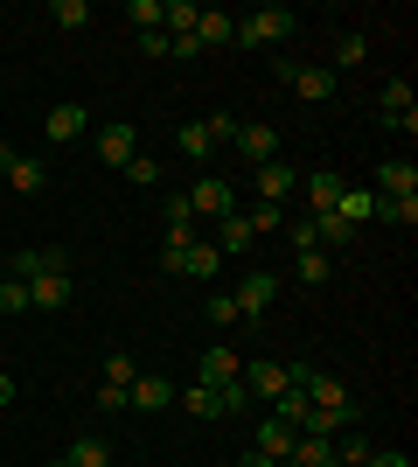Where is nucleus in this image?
Segmentation results:
<instances>
[{
	"instance_id": "f257e3e1",
	"label": "nucleus",
	"mask_w": 418,
	"mask_h": 467,
	"mask_svg": "<svg viewBox=\"0 0 418 467\" xmlns=\"http://www.w3.org/2000/svg\"><path fill=\"white\" fill-rule=\"evenodd\" d=\"M160 273H175V279H209L223 273V252L217 244H202V237H168V252H160Z\"/></svg>"
},
{
	"instance_id": "f03ea898",
	"label": "nucleus",
	"mask_w": 418,
	"mask_h": 467,
	"mask_svg": "<svg viewBox=\"0 0 418 467\" xmlns=\"http://www.w3.org/2000/svg\"><path fill=\"white\" fill-rule=\"evenodd\" d=\"M300 21L293 7H251V15L238 21V36H230V49H279V42L293 36Z\"/></svg>"
},
{
	"instance_id": "7ed1b4c3",
	"label": "nucleus",
	"mask_w": 418,
	"mask_h": 467,
	"mask_svg": "<svg viewBox=\"0 0 418 467\" xmlns=\"http://www.w3.org/2000/svg\"><path fill=\"white\" fill-rule=\"evenodd\" d=\"M279 78H286L293 98H307V105H328V98L342 91V78L328 70V63H293V57H286V63H279Z\"/></svg>"
},
{
	"instance_id": "20e7f679",
	"label": "nucleus",
	"mask_w": 418,
	"mask_h": 467,
	"mask_svg": "<svg viewBox=\"0 0 418 467\" xmlns=\"http://www.w3.org/2000/svg\"><path fill=\"white\" fill-rule=\"evenodd\" d=\"M238 384L251 390V405H279V398L293 390V370H286V363H272V356H259V363H244Z\"/></svg>"
},
{
	"instance_id": "39448f33",
	"label": "nucleus",
	"mask_w": 418,
	"mask_h": 467,
	"mask_svg": "<svg viewBox=\"0 0 418 467\" xmlns=\"http://www.w3.org/2000/svg\"><path fill=\"white\" fill-rule=\"evenodd\" d=\"M300 398H307L314 411H335V419H349V426H356V405H349V384H342V377H328V370H307Z\"/></svg>"
},
{
	"instance_id": "423d86ee",
	"label": "nucleus",
	"mask_w": 418,
	"mask_h": 467,
	"mask_svg": "<svg viewBox=\"0 0 418 467\" xmlns=\"http://www.w3.org/2000/svg\"><path fill=\"white\" fill-rule=\"evenodd\" d=\"M84 133H91V112H84L77 98H63V105L42 112V140H49V147H70V140H84Z\"/></svg>"
},
{
	"instance_id": "0eeeda50",
	"label": "nucleus",
	"mask_w": 418,
	"mask_h": 467,
	"mask_svg": "<svg viewBox=\"0 0 418 467\" xmlns=\"http://www.w3.org/2000/svg\"><path fill=\"white\" fill-rule=\"evenodd\" d=\"M189 210H196V216H217V223H223V216L238 210V182H230V175H202L196 189H189Z\"/></svg>"
},
{
	"instance_id": "6e6552de",
	"label": "nucleus",
	"mask_w": 418,
	"mask_h": 467,
	"mask_svg": "<svg viewBox=\"0 0 418 467\" xmlns=\"http://www.w3.org/2000/svg\"><path fill=\"white\" fill-rule=\"evenodd\" d=\"M377 119H383V126H398V133H418V98H412L404 78H391L377 91Z\"/></svg>"
},
{
	"instance_id": "1a4fd4ad",
	"label": "nucleus",
	"mask_w": 418,
	"mask_h": 467,
	"mask_svg": "<svg viewBox=\"0 0 418 467\" xmlns=\"http://www.w3.org/2000/svg\"><path fill=\"white\" fill-rule=\"evenodd\" d=\"M63 265H70V252H56V244H21V252L7 258V279H21V286H28V279L63 273Z\"/></svg>"
},
{
	"instance_id": "9d476101",
	"label": "nucleus",
	"mask_w": 418,
	"mask_h": 467,
	"mask_svg": "<svg viewBox=\"0 0 418 467\" xmlns=\"http://www.w3.org/2000/svg\"><path fill=\"white\" fill-rule=\"evenodd\" d=\"M0 175L15 182V195H42V189H49V168H42L36 154H15L7 140H0Z\"/></svg>"
},
{
	"instance_id": "9b49d317",
	"label": "nucleus",
	"mask_w": 418,
	"mask_h": 467,
	"mask_svg": "<svg viewBox=\"0 0 418 467\" xmlns=\"http://www.w3.org/2000/svg\"><path fill=\"white\" fill-rule=\"evenodd\" d=\"M238 377H244V363H238V349H230V342H209V349L196 356V384L223 390V384H238Z\"/></svg>"
},
{
	"instance_id": "f8f14e48",
	"label": "nucleus",
	"mask_w": 418,
	"mask_h": 467,
	"mask_svg": "<svg viewBox=\"0 0 418 467\" xmlns=\"http://www.w3.org/2000/svg\"><path fill=\"white\" fill-rule=\"evenodd\" d=\"M230 300H238V321H259V314L279 300V273H244Z\"/></svg>"
},
{
	"instance_id": "ddd939ff",
	"label": "nucleus",
	"mask_w": 418,
	"mask_h": 467,
	"mask_svg": "<svg viewBox=\"0 0 418 467\" xmlns=\"http://www.w3.org/2000/svg\"><path fill=\"white\" fill-rule=\"evenodd\" d=\"M126 405H133V411H168V405H175V377L139 370V377H133V390H126Z\"/></svg>"
},
{
	"instance_id": "4468645a",
	"label": "nucleus",
	"mask_w": 418,
	"mask_h": 467,
	"mask_svg": "<svg viewBox=\"0 0 418 467\" xmlns=\"http://www.w3.org/2000/svg\"><path fill=\"white\" fill-rule=\"evenodd\" d=\"M251 189H259V202H279V210H286V195H293V161H265V168H251Z\"/></svg>"
},
{
	"instance_id": "2eb2a0df",
	"label": "nucleus",
	"mask_w": 418,
	"mask_h": 467,
	"mask_svg": "<svg viewBox=\"0 0 418 467\" xmlns=\"http://www.w3.org/2000/svg\"><path fill=\"white\" fill-rule=\"evenodd\" d=\"M28 307H36V314H56V307H70V265H63V273H42V279H28Z\"/></svg>"
},
{
	"instance_id": "dca6fc26",
	"label": "nucleus",
	"mask_w": 418,
	"mask_h": 467,
	"mask_svg": "<svg viewBox=\"0 0 418 467\" xmlns=\"http://www.w3.org/2000/svg\"><path fill=\"white\" fill-rule=\"evenodd\" d=\"M133 154H139V133L126 126V119H119V126H98V161H105V168H126Z\"/></svg>"
},
{
	"instance_id": "f3484780",
	"label": "nucleus",
	"mask_w": 418,
	"mask_h": 467,
	"mask_svg": "<svg viewBox=\"0 0 418 467\" xmlns=\"http://www.w3.org/2000/svg\"><path fill=\"white\" fill-rule=\"evenodd\" d=\"M238 161H251V168H265V161H279V133L272 126H238Z\"/></svg>"
},
{
	"instance_id": "a211bd4d",
	"label": "nucleus",
	"mask_w": 418,
	"mask_h": 467,
	"mask_svg": "<svg viewBox=\"0 0 418 467\" xmlns=\"http://www.w3.org/2000/svg\"><path fill=\"white\" fill-rule=\"evenodd\" d=\"M209 244H217L223 258H238V252H251V244H259V231H251V216H244V210H230V216L217 223V237H209Z\"/></svg>"
},
{
	"instance_id": "6ab92c4d",
	"label": "nucleus",
	"mask_w": 418,
	"mask_h": 467,
	"mask_svg": "<svg viewBox=\"0 0 418 467\" xmlns=\"http://www.w3.org/2000/svg\"><path fill=\"white\" fill-rule=\"evenodd\" d=\"M300 189H307V210H314V216H328V210L342 202V189H349V182H342L335 168H314V175L300 182Z\"/></svg>"
},
{
	"instance_id": "aec40b11",
	"label": "nucleus",
	"mask_w": 418,
	"mask_h": 467,
	"mask_svg": "<svg viewBox=\"0 0 418 467\" xmlns=\"http://www.w3.org/2000/svg\"><path fill=\"white\" fill-rule=\"evenodd\" d=\"M293 440H300V432L286 426V419H272V411H265V419H259V440H251V447H259L265 461H279V467H286V453H293Z\"/></svg>"
},
{
	"instance_id": "412c9836",
	"label": "nucleus",
	"mask_w": 418,
	"mask_h": 467,
	"mask_svg": "<svg viewBox=\"0 0 418 467\" xmlns=\"http://www.w3.org/2000/svg\"><path fill=\"white\" fill-rule=\"evenodd\" d=\"M230 36H238V15H223V7H202L196 15V42L202 49H230Z\"/></svg>"
},
{
	"instance_id": "4be33fe9",
	"label": "nucleus",
	"mask_w": 418,
	"mask_h": 467,
	"mask_svg": "<svg viewBox=\"0 0 418 467\" xmlns=\"http://www.w3.org/2000/svg\"><path fill=\"white\" fill-rule=\"evenodd\" d=\"M377 195H418V168L412 161H377Z\"/></svg>"
},
{
	"instance_id": "5701e85b",
	"label": "nucleus",
	"mask_w": 418,
	"mask_h": 467,
	"mask_svg": "<svg viewBox=\"0 0 418 467\" xmlns=\"http://www.w3.org/2000/svg\"><path fill=\"white\" fill-rule=\"evenodd\" d=\"M335 216L349 223V231H356V223H377V189H342Z\"/></svg>"
},
{
	"instance_id": "b1692460",
	"label": "nucleus",
	"mask_w": 418,
	"mask_h": 467,
	"mask_svg": "<svg viewBox=\"0 0 418 467\" xmlns=\"http://www.w3.org/2000/svg\"><path fill=\"white\" fill-rule=\"evenodd\" d=\"M293 273H300V286H328V279H335V258L321 252V244H307V252H293Z\"/></svg>"
},
{
	"instance_id": "393cba45",
	"label": "nucleus",
	"mask_w": 418,
	"mask_h": 467,
	"mask_svg": "<svg viewBox=\"0 0 418 467\" xmlns=\"http://www.w3.org/2000/svg\"><path fill=\"white\" fill-rule=\"evenodd\" d=\"M377 223L412 231V223H418V195H377Z\"/></svg>"
},
{
	"instance_id": "a878e982",
	"label": "nucleus",
	"mask_w": 418,
	"mask_h": 467,
	"mask_svg": "<svg viewBox=\"0 0 418 467\" xmlns=\"http://www.w3.org/2000/svg\"><path fill=\"white\" fill-rule=\"evenodd\" d=\"M370 453H377V440H370V432H356V426L335 432V461H342V467H362Z\"/></svg>"
},
{
	"instance_id": "bb28decb",
	"label": "nucleus",
	"mask_w": 418,
	"mask_h": 467,
	"mask_svg": "<svg viewBox=\"0 0 418 467\" xmlns=\"http://www.w3.org/2000/svg\"><path fill=\"white\" fill-rule=\"evenodd\" d=\"M63 461H70V467H112V447H105L98 432H77V440H70V453H63Z\"/></svg>"
},
{
	"instance_id": "cd10ccee",
	"label": "nucleus",
	"mask_w": 418,
	"mask_h": 467,
	"mask_svg": "<svg viewBox=\"0 0 418 467\" xmlns=\"http://www.w3.org/2000/svg\"><path fill=\"white\" fill-rule=\"evenodd\" d=\"M160 216H168V237H196V210H189V189L168 195V202H160Z\"/></svg>"
},
{
	"instance_id": "c85d7f7f",
	"label": "nucleus",
	"mask_w": 418,
	"mask_h": 467,
	"mask_svg": "<svg viewBox=\"0 0 418 467\" xmlns=\"http://www.w3.org/2000/svg\"><path fill=\"white\" fill-rule=\"evenodd\" d=\"M181 411H189V419H223V411H217V390H209V384H189V390H181Z\"/></svg>"
},
{
	"instance_id": "c756f323",
	"label": "nucleus",
	"mask_w": 418,
	"mask_h": 467,
	"mask_svg": "<svg viewBox=\"0 0 418 467\" xmlns=\"http://www.w3.org/2000/svg\"><path fill=\"white\" fill-rule=\"evenodd\" d=\"M175 147H181V161H202L209 147H217V140H209V126L196 119V126H181V133H175Z\"/></svg>"
},
{
	"instance_id": "7c9ffc66",
	"label": "nucleus",
	"mask_w": 418,
	"mask_h": 467,
	"mask_svg": "<svg viewBox=\"0 0 418 467\" xmlns=\"http://www.w3.org/2000/svg\"><path fill=\"white\" fill-rule=\"evenodd\" d=\"M244 216H251V231H259V237H279V231H286V210H279V202H251Z\"/></svg>"
},
{
	"instance_id": "2f4dec72",
	"label": "nucleus",
	"mask_w": 418,
	"mask_h": 467,
	"mask_svg": "<svg viewBox=\"0 0 418 467\" xmlns=\"http://www.w3.org/2000/svg\"><path fill=\"white\" fill-rule=\"evenodd\" d=\"M160 15H168V0H133V7H126V21H133L139 36H154V28H160Z\"/></svg>"
},
{
	"instance_id": "473e14b6",
	"label": "nucleus",
	"mask_w": 418,
	"mask_h": 467,
	"mask_svg": "<svg viewBox=\"0 0 418 467\" xmlns=\"http://www.w3.org/2000/svg\"><path fill=\"white\" fill-rule=\"evenodd\" d=\"M49 21H56V28H84L91 7H84V0H49Z\"/></svg>"
},
{
	"instance_id": "72a5a7b5",
	"label": "nucleus",
	"mask_w": 418,
	"mask_h": 467,
	"mask_svg": "<svg viewBox=\"0 0 418 467\" xmlns=\"http://www.w3.org/2000/svg\"><path fill=\"white\" fill-rule=\"evenodd\" d=\"M126 182H133V189H154V182H160V161L154 154H133V161H126Z\"/></svg>"
},
{
	"instance_id": "f704fd0d",
	"label": "nucleus",
	"mask_w": 418,
	"mask_h": 467,
	"mask_svg": "<svg viewBox=\"0 0 418 467\" xmlns=\"http://www.w3.org/2000/svg\"><path fill=\"white\" fill-rule=\"evenodd\" d=\"M133 377H139V363H133V356H105V384L133 390Z\"/></svg>"
},
{
	"instance_id": "c9c22d12",
	"label": "nucleus",
	"mask_w": 418,
	"mask_h": 467,
	"mask_svg": "<svg viewBox=\"0 0 418 467\" xmlns=\"http://www.w3.org/2000/svg\"><path fill=\"white\" fill-rule=\"evenodd\" d=\"M272 419H286V426H307V398H300V390H286V398H279V405H272Z\"/></svg>"
},
{
	"instance_id": "e433bc0d",
	"label": "nucleus",
	"mask_w": 418,
	"mask_h": 467,
	"mask_svg": "<svg viewBox=\"0 0 418 467\" xmlns=\"http://www.w3.org/2000/svg\"><path fill=\"white\" fill-rule=\"evenodd\" d=\"M0 314H36V307H28V286H21V279H0Z\"/></svg>"
},
{
	"instance_id": "4c0bfd02",
	"label": "nucleus",
	"mask_w": 418,
	"mask_h": 467,
	"mask_svg": "<svg viewBox=\"0 0 418 467\" xmlns=\"http://www.w3.org/2000/svg\"><path fill=\"white\" fill-rule=\"evenodd\" d=\"M362 57H370V42H362V36H342L335 42V70H356Z\"/></svg>"
},
{
	"instance_id": "58836bf2",
	"label": "nucleus",
	"mask_w": 418,
	"mask_h": 467,
	"mask_svg": "<svg viewBox=\"0 0 418 467\" xmlns=\"http://www.w3.org/2000/svg\"><path fill=\"white\" fill-rule=\"evenodd\" d=\"M209 328H230V321H238V300H230V293H209Z\"/></svg>"
},
{
	"instance_id": "ea45409f",
	"label": "nucleus",
	"mask_w": 418,
	"mask_h": 467,
	"mask_svg": "<svg viewBox=\"0 0 418 467\" xmlns=\"http://www.w3.org/2000/svg\"><path fill=\"white\" fill-rule=\"evenodd\" d=\"M168 57H181V63H189V57H202V42H196V28H181V36H168Z\"/></svg>"
},
{
	"instance_id": "a19ab883",
	"label": "nucleus",
	"mask_w": 418,
	"mask_h": 467,
	"mask_svg": "<svg viewBox=\"0 0 418 467\" xmlns=\"http://www.w3.org/2000/svg\"><path fill=\"white\" fill-rule=\"evenodd\" d=\"M202 126H209V140H217V147H223V140H238V119H230V112H209Z\"/></svg>"
},
{
	"instance_id": "79ce46f5",
	"label": "nucleus",
	"mask_w": 418,
	"mask_h": 467,
	"mask_svg": "<svg viewBox=\"0 0 418 467\" xmlns=\"http://www.w3.org/2000/svg\"><path fill=\"white\" fill-rule=\"evenodd\" d=\"M98 411H133V405H126V390H119V384H98Z\"/></svg>"
},
{
	"instance_id": "37998d69",
	"label": "nucleus",
	"mask_w": 418,
	"mask_h": 467,
	"mask_svg": "<svg viewBox=\"0 0 418 467\" xmlns=\"http://www.w3.org/2000/svg\"><path fill=\"white\" fill-rule=\"evenodd\" d=\"M362 467H412V461H404V453H391V447H377V453H370Z\"/></svg>"
},
{
	"instance_id": "c03bdc74",
	"label": "nucleus",
	"mask_w": 418,
	"mask_h": 467,
	"mask_svg": "<svg viewBox=\"0 0 418 467\" xmlns=\"http://www.w3.org/2000/svg\"><path fill=\"white\" fill-rule=\"evenodd\" d=\"M230 467H279V461H265L259 447H244V453H238V461H230Z\"/></svg>"
},
{
	"instance_id": "a18cd8bd",
	"label": "nucleus",
	"mask_w": 418,
	"mask_h": 467,
	"mask_svg": "<svg viewBox=\"0 0 418 467\" xmlns=\"http://www.w3.org/2000/svg\"><path fill=\"white\" fill-rule=\"evenodd\" d=\"M0 405H15V377L0 370Z\"/></svg>"
},
{
	"instance_id": "49530a36",
	"label": "nucleus",
	"mask_w": 418,
	"mask_h": 467,
	"mask_svg": "<svg viewBox=\"0 0 418 467\" xmlns=\"http://www.w3.org/2000/svg\"><path fill=\"white\" fill-rule=\"evenodd\" d=\"M49 467H70V461H49Z\"/></svg>"
},
{
	"instance_id": "de8ad7c7",
	"label": "nucleus",
	"mask_w": 418,
	"mask_h": 467,
	"mask_svg": "<svg viewBox=\"0 0 418 467\" xmlns=\"http://www.w3.org/2000/svg\"><path fill=\"white\" fill-rule=\"evenodd\" d=\"M321 467H342V461H321Z\"/></svg>"
}]
</instances>
